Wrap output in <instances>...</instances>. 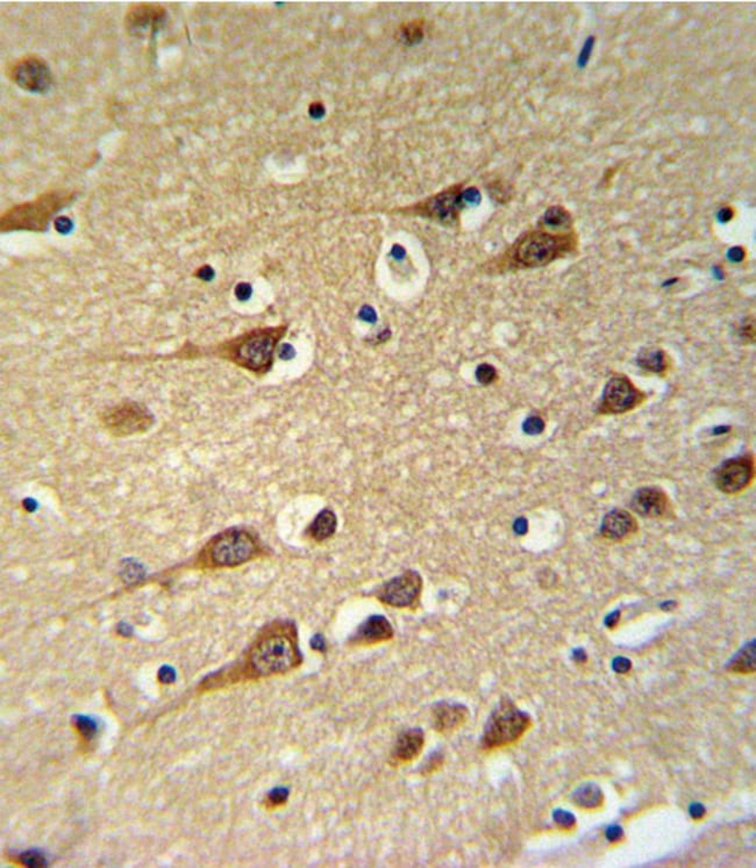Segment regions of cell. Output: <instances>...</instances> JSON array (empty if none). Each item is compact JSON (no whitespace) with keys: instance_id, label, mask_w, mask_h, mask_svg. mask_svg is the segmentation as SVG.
I'll return each instance as SVG.
<instances>
[{"instance_id":"6da1fadb","label":"cell","mask_w":756,"mask_h":868,"mask_svg":"<svg viewBox=\"0 0 756 868\" xmlns=\"http://www.w3.org/2000/svg\"><path fill=\"white\" fill-rule=\"evenodd\" d=\"M289 324L260 327L210 346L184 344L177 351L161 359H196L214 357L262 377L273 369L280 341L285 337Z\"/></svg>"},{"instance_id":"7a4b0ae2","label":"cell","mask_w":756,"mask_h":868,"mask_svg":"<svg viewBox=\"0 0 756 868\" xmlns=\"http://www.w3.org/2000/svg\"><path fill=\"white\" fill-rule=\"evenodd\" d=\"M302 662L295 638L285 629H271L258 637L243 665L236 667L240 682L283 675Z\"/></svg>"},{"instance_id":"3957f363","label":"cell","mask_w":756,"mask_h":868,"mask_svg":"<svg viewBox=\"0 0 756 868\" xmlns=\"http://www.w3.org/2000/svg\"><path fill=\"white\" fill-rule=\"evenodd\" d=\"M73 199L71 192L51 191L33 201L11 207L0 218V231L3 233L46 232L55 214L67 207Z\"/></svg>"},{"instance_id":"277c9868","label":"cell","mask_w":756,"mask_h":868,"mask_svg":"<svg viewBox=\"0 0 756 868\" xmlns=\"http://www.w3.org/2000/svg\"><path fill=\"white\" fill-rule=\"evenodd\" d=\"M576 247V238L570 233L535 231L523 235L511 249V262L517 267L541 268L566 256Z\"/></svg>"},{"instance_id":"5b68a950","label":"cell","mask_w":756,"mask_h":868,"mask_svg":"<svg viewBox=\"0 0 756 868\" xmlns=\"http://www.w3.org/2000/svg\"><path fill=\"white\" fill-rule=\"evenodd\" d=\"M532 719L528 714L521 711L515 704H500L486 722L482 737V745L486 750L503 748L512 744L530 729Z\"/></svg>"},{"instance_id":"8992f818","label":"cell","mask_w":756,"mask_h":868,"mask_svg":"<svg viewBox=\"0 0 756 868\" xmlns=\"http://www.w3.org/2000/svg\"><path fill=\"white\" fill-rule=\"evenodd\" d=\"M100 422L107 434L124 438L145 434L153 427L155 418L146 405L125 400L104 411Z\"/></svg>"},{"instance_id":"52a82bcc","label":"cell","mask_w":756,"mask_h":868,"mask_svg":"<svg viewBox=\"0 0 756 868\" xmlns=\"http://www.w3.org/2000/svg\"><path fill=\"white\" fill-rule=\"evenodd\" d=\"M258 551L254 537L245 530L220 534L209 545V557L219 568H234L251 561Z\"/></svg>"},{"instance_id":"ba28073f","label":"cell","mask_w":756,"mask_h":868,"mask_svg":"<svg viewBox=\"0 0 756 868\" xmlns=\"http://www.w3.org/2000/svg\"><path fill=\"white\" fill-rule=\"evenodd\" d=\"M645 399V393L636 388L631 379L625 376H614L605 385L598 413L604 416L624 414L636 409Z\"/></svg>"},{"instance_id":"9c48e42d","label":"cell","mask_w":756,"mask_h":868,"mask_svg":"<svg viewBox=\"0 0 756 868\" xmlns=\"http://www.w3.org/2000/svg\"><path fill=\"white\" fill-rule=\"evenodd\" d=\"M755 477V463L750 455L726 460L715 470V484L725 494L737 495L750 487Z\"/></svg>"},{"instance_id":"30bf717a","label":"cell","mask_w":756,"mask_h":868,"mask_svg":"<svg viewBox=\"0 0 756 868\" xmlns=\"http://www.w3.org/2000/svg\"><path fill=\"white\" fill-rule=\"evenodd\" d=\"M423 590V578L416 571H405L392 578L377 591L378 600L394 608H409L419 600Z\"/></svg>"},{"instance_id":"8fae6325","label":"cell","mask_w":756,"mask_h":868,"mask_svg":"<svg viewBox=\"0 0 756 868\" xmlns=\"http://www.w3.org/2000/svg\"><path fill=\"white\" fill-rule=\"evenodd\" d=\"M7 75L20 89L33 93H43L51 88V69L42 58L26 56L19 58L7 70Z\"/></svg>"},{"instance_id":"7c38bea8","label":"cell","mask_w":756,"mask_h":868,"mask_svg":"<svg viewBox=\"0 0 756 868\" xmlns=\"http://www.w3.org/2000/svg\"><path fill=\"white\" fill-rule=\"evenodd\" d=\"M166 18V10L155 4L141 3L130 7L125 16V26L130 35L155 34Z\"/></svg>"},{"instance_id":"4fadbf2b","label":"cell","mask_w":756,"mask_h":868,"mask_svg":"<svg viewBox=\"0 0 756 868\" xmlns=\"http://www.w3.org/2000/svg\"><path fill=\"white\" fill-rule=\"evenodd\" d=\"M631 508L646 519H666L673 512L666 492L656 486L639 488L631 500Z\"/></svg>"},{"instance_id":"5bb4252c","label":"cell","mask_w":756,"mask_h":868,"mask_svg":"<svg viewBox=\"0 0 756 868\" xmlns=\"http://www.w3.org/2000/svg\"><path fill=\"white\" fill-rule=\"evenodd\" d=\"M458 197H460L458 187H451L449 190L439 194L436 197L416 205L412 208V212L418 216H427V218L445 222V223H451L458 219V205H460V198Z\"/></svg>"},{"instance_id":"9a60e30c","label":"cell","mask_w":756,"mask_h":868,"mask_svg":"<svg viewBox=\"0 0 756 868\" xmlns=\"http://www.w3.org/2000/svg\"><path fill=\"white\" fill-rule=\"evenodd\" d=\"M636 517L625 509H614L604 517L601 535L614 543H623L638 533Z\"/></svg>"},{"instance_id":"2e32d148","label":"cell","mask_w":756,"mask_h":868,"mask_svg":"<svg viewBox=\"0 0 756 868\" xmlns=\"http://www.w3.org/2000/svg\"><path fill=\"white\" fill-rule=\"evenodd\" d=\"M469 717V709L464 704L441 702L432 710L433 728L439 734H451L460 729Z\"/></svg>"},{"instance_id":"e0dca14e","label":"cell","mask_w":756,"mask_h":868,"mask_svg":"<svg viewBox=\"0 0 756 868\" xmlns=\"http://www.w3.org/2000/svg\"><path fill=\"white\" fill-rule=\"evenodd\" d=\"M424 745L425 735L423 730L410 729L401 732L391 751V764L397 766L416 761L423 751Z\"/></svg>"},{"instance_id":"ac0fdd59","label":"cell","mask_w":756,"mask_h":868,"mask_svg":"<svg viewBox=\"0 0 756 868\" xmlns=\"http://www.w3.org/2000/svg\"><path fill=\"white\" fill-rule=\"evenodd\" d=\"M394 636V629L384 616H370L356 630L352 642L356 645H372L389 640Z\"/></svg>"},{"instance_id":"d6986e66","label":"cell","mask_w":756,"mask_h":868,"mask_svg":"<svg viewBox=\"0 0 756 868\" xmlns=\"http://www.w3.org/2000/svg\"><path fill=\"white\" fill-rule=\"evenodd\" d=\"M728 669L737 674H750L755 671V642L745 645L728 664Z\"/></svg>"},{"instance_id":"ffe728a7","label":"cell","mask_w":756,"mask_h":868,"mask_svg":"<svg viewBox=\"0 0 756 868\" xmlns=\"http://www.w3.org/2000/svg\"><path fill=\"white\" fill-rule=\"evenodd\" d=\"M337 526V519L335 514L332 510L325 509L315 517L310 526V533L317 541H325L333 536Z\"/></svg>"},{"instance_id":"44dd1931","label":"cell","mask_w":756,"mask_h":868,"mask_svg":"<svg viewBox=\"0 0 756 868\" xmlns=\"http://www.w3.org/2000/svg\"><path fill=\"white\" fill-rule=\"evenodd\" d=\"M574 802L581 808H597L603 803V792L594 783H585L576 790Z\"/></svg>"},{"instance_id":"7402d4cb","label":"cell","mask_w":756,"mask_h":868,"mask_svg":"<svg viewBox=\"0 0 756 868\" xmlns=\"http://www.w3.org/2000/svg\"><path fill=\"white\" fill-rule=\"evenodd\" d=\"M638 364L653 374H661L667 369V357L662 350L647 349L639 354Z\"/></svg>"},{"instance_id":"603a6c76","label":"cell","mask_w":756,"mask_h":868,"mask_svg":"<svg viewBox=\"0 0 756 868\" xmlns=\"http://www.w3.org/2000/svg\"><path fill=\"white\" fill-rule=\"evenodd\" d=\"M71 722L73 729L84 743L93 741L98 734V722L93 716L77 714L73 717Z\"/></svg>"},{"instance_id":"cb8c5ba5","label":"cell","mask_w":756,"mask_h":868,"mask_svg":"<svg viewBox=\"0 0 756 868\" xmlns=\"http://www.w3.org/2000/svg\"><path fill=\"white\" fill-rule=\"evenodd\" d=\"M545 226L552 229H567L572 226V216L563 207L554 206L545 213Z\"/></svg>"},{"instance_id":"d4e9b609","label":"cell","mask_w":756,"mask_h":868,"mask_svg":"<svg viewBox=\"0 0 756 868\" xmlns=\"http://www.w3.org/2000/svg\"><path fill=\"white\" fill-rule=\"evenodd\" d=\"M16 862H19L21 865L26 866V867L38 868L47 865L48 860L46 858L45 853L38 851V850H31V851H27V852L21 853L16 858Z\"/></svg>"},{"instance_id":"484cf974","label":"cell","mask_w":756,"mask_h":868,"mask_svg":"<svg viewBox=\"0 0 756 868\" xmlns=\"http://www.w3.org/2000/svg\"><path fill=\"white\" fill-rule=\"evenodd\" d=\"M288 796H289L288 789H273V790H271V792L268 794L267 799H266V805H267V808L269 809L280 807V805H285V802L288 801Z\"/></svg>"},{"instance_id":"4316f807","label":"cell","mask_w":756,"mask_h":868,"mask_svg":"<svg viewBox=\"0 0 756 868\" xmlns=\"http://www.w3.org/2000/svg\"><path fill=\"white\" fill-rule=\"evenodd\" d=\"M443 761H445L443 754L441 752H434V753L431 754L426 759L425 764H424L423 768H421V773L424 776L434 773L439 768H441Z\"/></svg>"},{"instance_id":"83f0119b","label":"cell","mask_w":756,"mask_h":868,"mask_svg":"<svg viewBox=\"0 0 756 868\" xmlns=\"http://www.w3.org/2000/svg\"><path fill=\"white\" fill-rule=\"evenodd\" d=\"M403 36L409 43H414L423 38V29L419 25L411 23L403 29Z\"/></svg>"},{"instance_id":"f1b7e54d","label":"cell","mask_w":756,"mask_h":868,"mask_svg":"<svg viewBox=\"0 0 756 868\" xmlns=\"http://www.w3.org/2000/svg\"><path fill=\"white\" fill-rule=\"evenodd\" d=\"M476 377L480 383H493V379L496 378V371L490 365H481L480 368L477 369Z\"/></svg>"},{"instance_id":"f546056e","label":"cell","mask_w":756,"mask_h":868,"mask_svg":"<svg viewBox=\"0 0 756 868\" xmlns=\"http://www.w3.org/2000/svg\"><path fill=\"white\" fill-rule=\"evenodd\" d=\"M176 674L175 671L169 667V666H163L162 669L159 672V680L161 684H170L175 682Z\"/></svg>"},{"instance_id":"4dcf8cb0","label":"cell","mask_w":756,"mask_h":868,"mask_svg":"<svg viewBox=\"0 0 756 868\" xmlns=\"http://www.w3.org/2000/svg\"><path fill=\"white\" fill-rule=\"evenodd\" d=\"M555 818L557 823L561 824L563 827H572L574 823H575V820H574L572 815L568 814L566 811L556 813Z\"/></svg>"},{"instance_id":"1f68e13d","label":"cell","mask_w":756,"mask_h":868,"mask_svg":"<svg viewBox=\"0 0 756 868\" xmlns=\"http://www.w3.org/2000/svg\"><path fill=\"white\" fill-rule=\"evenodd\" d=\"M728 260H732V262H735V263H739V262H741V260H744V257H745L744 249H742V248H740V247L731 248V249H730V250H728Z\"/></svg>"},{"instance_id":"d6a6232c","label":"cell","mask_w":756,"mask_h":868,"mask_svg":"<svg viewBox=\"0 0 756 868\" xmlns=\"http://www.w3.org/2000/svg\"><path fill=\"white\" fill-rule=\"evenodd\" d=\"M623 836V830L619 827H611L607 829V837L610 842H618Z\"/></svg>"},{"instance_id":"836d02e7","label":"cell","mask_w":756,"mask_h":868,"mask_svg":"<svg viewBox=\"0 0 756 868\" xmlns=\"http://www.w3.org/2000/svg\"><path fill=\"white\" fill-rule=\"evenodd\" d=\"M542 427H544L542 422L537 418H530L526 422V430L530 431V433H537V431H540L542 429Z\"/></svg>"},{"instance_id":"e575fe53","label":"cell","mask_w":756,"mask_h":868,"mask_svg":"<svg viewBox=\"0 0 756 868\" xmlns=\"http://www.w3.org/2000/svg\"><path fill=\"white\" fill-rule=\"evenodd\" d=\"M614 669L616 672H619V673H625V672L631 669V662L625 660V658H618V660H614Z\"/></svg>"},{"instance_id":"d590c367","label":"cell","mask_w":756,"mask_h":868,"mask_svg":"<svg viewBox=\"0 0 756 868\" xmlns=\"http://www.w3.org/2000/svg\"><path fill=\"white\" fill-rule=\"evenodd\" d=\"M733 218V209L724 207L718 212V220L720 222H728Z\"/></svg>"},{"instance_id":"8d00e7d4","label":"cell","mask_w":756,"mask_h":868,"mask_svg":"<svg viewBox=\"0 0 756 868\" xmlns=\"http://www.w3.org/2000/svg\"><path fill=\"white\" fill-rule=\"evenodd\" d=\"M592 47H594V38H589L588 42L585 43L584 49H583V51H582L581 55L582 60H583L584 63L589 60V56H590L591 49H592Z\"/></svg>"},{"instance_id":"74e56055","label":"cell","mask_w":756,"mask_h":868,"mask_svg":"<svg viewBox=\"0 0 756 868\" xmlns=\"http://www.w3.org/2000/svg\"><path fill=\"white\" fill-rule=\"evenodd\" d=\"M690 814H691L693 818H700L705 814V810H704L702 805H693L691 809H690Z\"/></svg>"}]
</instances>
